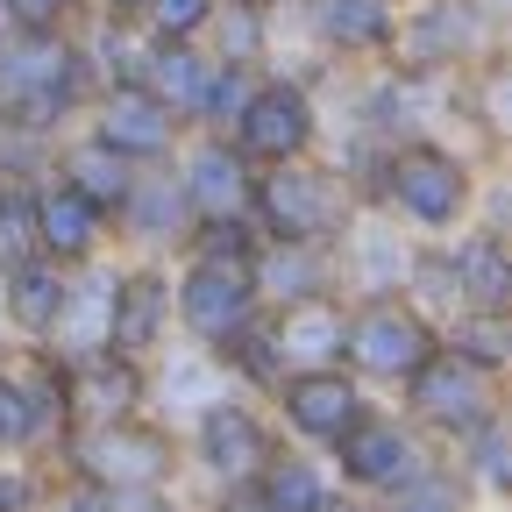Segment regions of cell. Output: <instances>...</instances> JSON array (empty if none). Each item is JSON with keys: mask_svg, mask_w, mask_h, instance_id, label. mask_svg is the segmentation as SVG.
<instances>
[{"mask_svg": "<svg viewBox=\"0 0 512 512\" xmlns=\"http://www.w3.org/2000/svg\"><path fill=\"white\" fill-rule=\"evenodd\" d=\"M79 93V64L57 36L29 29L22 43L0 50V114L22 121V128H50Z\"/></svg>", "mask_w": 512, "mask_h": 512, "instance_id": "6da1fadb", "label": "cell"}, {"mask_svg": "<svg viewBox=\"0 0 512 512\" xmlns=\"http://www.w3.org/2000/svg\"><path fill=\"white\" fill-rule=\"evenodd\" d=\"M249 306H256V271L242 264H200L185 278V292H178V313H185V328L192 335H242L249 328Z\"/></svg>", "mask_w": 512, "mask_h": 512, "instance_id": "7a4b0ae2", "label": "cell"}, {"mask_svg": "<svg viewBox=\"0 0 512 512\" xmlns=\"http://www.w3.org/2000/svg\"><path fill=\"white\" fill-rule=\"evenodd\" d=\"M306 136H313V107H306L299 86H264V93L242 100V150L249 157L285 164V157L306 150Z\"/></svg>", "mask_w": 512, "mask_h": 512, "instance_id": "3957f363", "label": "cell"}, {"mask_svg": "<svg viewBox=\"0 0 512 512\" xmlns=\"http://www.w3.org/2000/svg\"><path fill=\"white\" fill-rule=\"evenodd\" d=\"M392 200H399L413 221H427V228L456 221V207H463V164L441 157V150H399V164H392Z\"/></svg>", "mask_w": 512, "mask_h": 512, "instance_id": "277c9868", "label": "cell"}, {"mask_svg": "<svg viewBox=\"0 0 512 512\" xmlns=\"http://www.w3.org/2000/svg\"><path fill=\"white\" fill-rule=\"evenodd\" d=\"M349 349H356L363 370H384V377H399V370L413 377L420 363H434V342H427V328L406 306H370L349 328Z\"/></svg>", "mask_w": 512, "mask_h": 512, "instance_id": "5b68a950", "label": "cell"}, {"mask_svg": "<svg viewBox=\"0 0 512 512\" xmlns=\"http://www.w3.org/2000/svg\"><path fill=\"white\" fill-rule=\"evenodd\" d=\"M256 207H264L271 235L306 242V235H320V228L335 221V185H328V178H313V171L278 164V178H264V192H256Z\"/></svg>", "mask_w": 512, "mask_h": 512, "instance_id": "8992f818", "label": "cell"}, {"mask_svg": "<svg viewBox=\"0 0 512 512\" xmlns=\"http://www.w3.org/2000/svg\"><path fill=\"white\" fill-rule=\"evenodd\" d=\"M285 413H292V427H306L320 441H342L356 427V384L335 370H306L285 384Z\"/></svg>", "mask_w": 512, "mask_h": 512, "instance_id": "52a82bcc", "label": "cell"}, {"mask_svg": "<svg viewBox=\"0 0 512 512\" xmlns=\"http://www.w3.org/2000/svg\"><path fill=\"white\" fill-rule=\"evenodd\" d=\"M100 128H107V150H114V157H157V150L171 143V107H157L143 86H121V93L107 100Z\"/></svg>", "mask_w": 512, "mask_h": 512, "instance_id": "ba28073f", "label": "cell"}, {"mask_svg": "<svg viewBox=\"0 0 512 512\" xmlns=\"http://www.w3.org/2000/svg\"><path fill=\"white\" fill-rule=\"evenodd\" d=\"M413 377H420L413 399H420L427 420H441V427H477L484 420V377L470 363H420Z\"/></svg>", "mask_w": 512, "mask_h": 512, "instance_id": "9c48e42d", "label": "cell"}, {"mask_svg": "<svg viewBox=\"0 0 512 512\" xmlns=\"http://www.w3.org/2000/svg\"><path fill=\"white\" fill-rule=\"evenodd\" d=\"M335 448H342V470H349L356 484H399V477L413 470V448H406V434H399V427H384V420L349 427Z\"/></svg>", "mask_w": 512, "mask_h": 512, "instance_id": "30bf717a", "label": "cell"}, {"mask_svg": "<svg viewBox=\"0 0 512 512\" xmlns=\"http://www.w3.org/2000/svg\"><path fill=\"white\" fill-rule=\"evenodd\" d=\"M36 242H43L50 256H86V249L100 242V207L79 200L72 185H50L43 200H36Z\"/></svg>", "mask_w": 512, "mask_h": 512, "instance_id": "8fae6325", "label": "cell"}, {"mask_svg": "<svg viewBox=\"0 0 512 512\" xmlns=\"http://www.w3.org/2000/svg\"><path fill=\"white\" fill-rule=\"evenodd\" d=\"M200 434H207V463H214L221 477H249L256 463H271V456H264V427H256L249 413H235V406H214Z\"/></svg>", "mask_w": 512, "mask_h": 512, "instance_id": "7c38bea8", "label": "cell"}, {"mask_svg": "<svg viewBox=\"0 0 512 512\" xmlns=\"http://www.w3.org/2000/svg\"><path fill=\"white\" fill-rule=\"evenodd\" d=\"M242 200H249L242 157H228V150H200V157H192V207H200L207 221H228Z\"/></svg>", "mask_w": 512, "mask_h": 512, "instance_id": "4fadbf2b", "label": "cell"}, {"mask_svg": "<svg viewBox=\"0 0 512 512\" xmlns=\"http://www.w3.org/2000/svg\"><path fill=\"white\" fill-rule=\"evenodd\" d=\"M86 456H93V470L114 477V484H150V477H164V441H150V434H100Z\"/></svg>", "mask_w": 512, "mask_h": 512, "instance_id": "5bb4252c", "label": "cell"}, {"mask_svg": "<svg viewBox=\"0 0 512 512\" xmlns=\"http://www.w3.org/2000/svg\"><path fill=\"white\" fill-rule=\"evenodd\" d=\"M164 320V285L157 278H136V285H114V313H107V335L121 349H143Z\"/></svg>", "mask_w": 512, "mask_h": 512, "instance_id": "9a60e30c", "label": "cell"}, {"mask_svg": "<svg viewBox=\"0 0 512 512\" xmlns=\"http://www.w3.org/2000/svg\"><path fill=\"white\" fill-rule=\"evenodd\" d=\"M8 306H15L22 328H50V320L64 313V278H57L50 264H15V278H8Z\"/></svg>", "mask_w": 512, "mask_h": 512, "instance_id": "2e32d148", "label": "cell"}, {"mask_svg": "<svg viewBox=\"0 0 512 512\" xmlns=\"http://www.w3.org/2000/svg\"><path fill=\"white\" fill-rule=\"evenodd\" d=\"M456 285L484 306V313H498L505 306V292H512V271H505V249L484 235V242H470L463 249V264H456Z\"/></svg>", "mask_w": 512, "mask_h": 512, "instance_id": "e0dca14e", "label": "cell"}, {"mask_svg": "<svg viewBox=\"0 0 512 512\" xmlns=\"http://www.w3.org/2000/svg\"><path fill=\"white\" fill-rule=\"evenodd\" d=\"M320 29L335 43H384L392 36V8L384 0H320Z\"/></svg>", "mask_w": 512, "mask_h": 512, "instance_id": "ac0fdd59", "label": "cell"}, {"mask_svg": "<svg viewBox=\"0 0 512 512\" xmlns=\"http://www.w3.org/2000/svg\"><path fill=\"white\" fill-rule=\"evenodd\" d=\"M79 192V200H93V207H114V200H128V171H121V157L114 150H72V178H64Z\"/></svg>", "mask_w": 512, "mask_h": 512, "instance_id": "d6986e66", "label": "cell"}, {"mask_svg": "<svg viewBox=\"0 0 512 512\" xmlns=\"http://www.w3.org/2000/svg\"><path fill=\"white\" fill-rule=\"evenodd\" d=\"M150 100H157V107H200V100H207L200 57H192V50H164V57L150 64Z\"/></svg>", "mask_w": 512, "mask_h": 512, "instance_id": "ffe728a7", "label": "cell"}, {"mask_svg": "<svg viewBox=\"0 0 512 512\" xmlns=\"http://www.w3.org/2000/svg\"><path fill=\"white\" fill-rule=\"evenodd\" d=\"M264 512H328V491L306 463H264Z\"/></svg>", "mask_w": 512, "mask_h": 512, "instance_id": "44dd1931", "label": "cell"}, {"mask_svg": "<svg viewBox=\"0 0 512 512\" xmlns=\"http://www.w3.org/2000/svg\"><path fill=\"white\" fill-rule=\"evenodd\" d=\"M470 29H477V15H470V8H456V0H441L434 15H420V22H413V57H441V50H456Z\"/></svg>", "mask_w": 512, "mask_h": 512, "instance_id": "7402d4cb", "label": "cell"}, {"mask_svg": "<svg viewBox=\"0 0 512 512\" xmlns=\"http://www.w3.org/2000/svg\"><path fill=\"white\" fill-rule=\"evenodd\" d=\"M278 342H285L292 356H335V349H342V320H328V313L306 306L292 328H278Z\"/></svg>", "mask_w": 512, "mask_h": 512, "instance_id": "603a6c76", "label": "cell"}, {"mask_svg": "<svg viewBox=\"0 0 512 512\" xmlns=\"http://www.w3.org/2000/svg\"><path fill=\"white\" fill-rule=\"evenodd\" d=\"M29 427H36L29 392H22V384H0V441H29Z\"/></svg>", "mask_w": 512, "mask_h": 512, "instance_id": "cb8c5ba5", "label": "cell"}, {"mask_svg": "<svg viewBox=\"0 0 512 512\" xmlns=\"http://www.w3.org/2000/svg\"><path fill=\"white\" fill-rule=\"evenodd\" d=\"M150 15H157L164 36H185V29L207 22V0H150Z\"/></svg>", "mask_w": 512, "mask_h": 512, "instance_id": "d4e9b609", "label": "cell"}, {"mask_svg": "<svg viewBox=\"0 0 512 512\" xmlns=\"http://www.w3.org/2000/svg\"><path fill=\"white\" fill-rule=\"evenodd\" d=\"M136 207H143L136 221H143L150 235H164V228H178V192H164V185H150V192H143V200H136Z\"/></svg>", "mask_w": 512, "mask_h": 512, "instance_id": "484cf974", "label": "cell"}, {"mask_svg": "<svg viewBox=\"0 0 512 512\" xmlns=\"http://www.w3.org/2000/svg\"><path fill=\"white\" fill-rule=\"evenodd\" d=\"M242 100H249V86L228 72L221 86H207V100H200V107H207V114H242Z\"/></svg>", "mask_w": 512, "mask_h": 512, "instance_id": "4316f807", "label": "cell"}, {"mask_svg": "<svg viewBox=\"0 0 512 512\" xmlns=\"http://www.w3.org/2000/svg\"><path fill=\"white\" fill-rule=\"evenodd\" d=\"M8 8L22 15V29H43V22H57V8H64V0H8Z\"/></svg>", "mask_w": 512, "mask_h": 512, "instance_id": "83f0119b", "label": "cell"}, {"mask_svg": "<svg viewBox=\"0 0 512 512\" xmlns=\"http://www.w3.org/2000/svg\"><path fill=\"white\" fill-rule=\"evenodd\" d=\"M0 235H8V242L22 235V200H8V214H0Z\"/></svg>", "mask_w": 512, "mask_h": 512, "instance_id": "f1b7e54d", "label": "cell"}, {"mask_svg": "<svg viewBox=\"0 0 512 512\" xmlns=\"http://www.w3.org/2000/svg\"><path fill=\"white\" fill-rule=\"evenodd\" d=\"M0 512H15V484H0Z\"/></svg>", "mask_w": 512, "mask_h": 512, "instance_id": "f546056e", "label": "cell"}, {"mask_svg": "<svg viewBox=\"0 0 512 512\" xmlns=\"http://www.w3.org/2000/svg\"><path fill=\"white\" fill-rule=\"evenodd\" d=\"M114 8H136V0H114Z\"/></svg>", "mask_w": 512, "mask_h": 512, "instance_id": "4dcf8cb0", "label": "cell"}]
</instances>
